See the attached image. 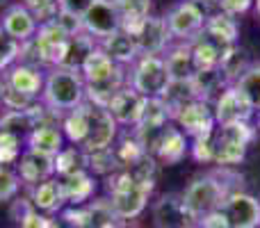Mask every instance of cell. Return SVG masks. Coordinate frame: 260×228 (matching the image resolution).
<instances>
[{
  "mask_svg": "<svg viewBox=\"0 0 260 228\" xmlns=\"http://www.w3.org/2000/svg\"><path fill=\"white\" fill-rule=\"evenodd\" d=\"M87 87V101L101 108H108L112 96L128 85V67L112 62L110 55H105L101 48H96L89 57L85 59L80 69Z\"/></svg>",
  "mask_w": 260,
  "mask_h": 228,
  "instance_id": "obj_1",
  "label": "cell"
},
{
  "mask_svg": "<svg viewBox=\"0 0 260 228\" xmlns=\"http://www.w3.org/2000/svg\"><path fill=\"white\" fill-rule=\"evenodd\" d=\"M155 180L137 178L130 169H119L114 174L105 176V189L112 203V210L121 221L137 219L148 206V199L153 194Z\"/></svg>",
  "mask_w": 260,
  "mask_h": 228,
  "instance_id": "obj_2",
  "label": "cell"
},
{
  "mask_svg": "<svg viewBox=\"0 0 260 228\" xmlns=\"http://www.w3.org/2000/svg\"><path fill=\"white\" fill-rule=\"evenodd\" d=\"M39 101L57 114H67L80 108L87 101V87L82 73L69 67L46 69L44 91H41Z\"/></svg>",
  "mask_w": 260,
  "mask_h": 228,
  "instance_id": "obj_3",
  "label": "cell"
},
{
  "mask_svg": "<svg viewBox=\"0 0 260 228\" xmlns=\"http://www.w3.org/2000/svg\"><path fill=\"white\" fill-rule=\"evenodd\" d=\"M219 169L221 171H208V174H201V176H197V178H192V183L180 194L185 210L192 215L194 221H199L201 217L215 212L217 208L221 206V201H224L231 192L238 189L226 183V169H229V167H219Z\"/></svg>",
  "mask_w": 260,
  "mask_h": 228,
  "instance_id": "obj_4",
  "label": "cell"
},
{
  "mask_svg": "<svg viewBox=\"0 0 260 228\" xmlns=\"http://www.w3.org/2000/svg\"><path fill=\"white\" fill-rule=\"evenodd\" d=\"M251 123H231L215 128V162L217 167H235L244 160L249 144L256 139Z\"/></svg>",
  "mask_w": 260,
  "mask_h": 228,
  "instance_id": "obj_5",
  "label": "cell"
},
{
  "mask_svg": "<svg viewBox=\"0 0 260 228\" xmlns=\"http://www.w3.org/2000/svg\"><path fill=\"white\" fill-rule=\"evenodd\" d=\"M169 73L162 55H139L128 67V85L142 96H162L169 85Z\"/></svg>",
  "mask_w": 260,
  "mask_h": 228,
  "instance_id": "obj_6",
  "label": "cell"
},
{
  "mask_svg": "<svg viewBox=\"0 0 260 228\" xmlns=\"http://www.w3.org/2000/svg\"><path fill=\"white\" fill-rule=\"evenodd\" d=\"M217 215L224 228H260V199L235 189L221 201Z\"/></svg>",
  "mask_w": 260,
  "mask_h": 228,
  "instance_id": "obj_7",
  "label": "cell"
},
{
  "mask_svg": "<svg viewBox=\"0 0 260 228\" xmlns=\"http://www.w3.org/2000/svg\"><path fill=\"white\" fill-rule=\"evenodd\" d=\"M59 217L69 219L78 228H119L121 219L112 210L110 199H91L82 206H67Z\"/></svg>",
  "mask_w": 260,
  "mask_h": 228,
  "instance_id": "obj_8",
  "label": "cell"
},
{
  "mask_svg": "<svg viewBox=\"0 0 260 228\" xmlns=\"http://www.w3.org/2000/svg\"><path fill=\"white\" fill-rule=\"evenodd\" d=\"M69 37L57 23L50 18V21L39 23V30H37L35 39V50L39 55V62L44 69L50 67H62L64 55H67V46H69Z\"/></svg>",
  "mask_w": 260,
  "mask_h": 228,
  "instance_id": "obj_9",
  "label": "cell"
},
{
  "mask_svg": "<svg viewBox=\"0 0 260 228\" xmlns=\"http://www.w3.org/2000/svg\"><path fill=\"white\" fill-rule=\"evenodd\" d=\"M206 16H208L206 9L199 3H194V0H183V3L174 5L165 16L167 27L171 32V39H178V41L194 39L203 30Z\"/></svg>",
  "mask_w": 260,
  "mask_h": 228,
  "instance_id": "obj_10",
  "label": "cell"
},
{
  "mask_svg": "<svg viewBox=\"0 0 260 228\" xmlns=\"http://www.w3.org/2000/svg\"><path fill=\"white\" fill-rule=\"evenodd\" d=\"M87 114H89V133H87V139L82 142L80 148L85 153L110 148L119 137V123L114 121V116L110 114L108 108L94 105L89 101H87Z\"/></svg>",
  "mask_w": 260,
  "mask_h": 228,
  "instance_id": "obj_11",
  "label": "cell"
},
{
  "mask_svg": "<svg viewBox=\"0 0 260 228\" xmlns=\"http://www.w3.org/2000/svg\"><path fill=\"white\" fill-rule=\"evenodd\" d=\"M126 30V27H123ZM130 35L137 41L139 55H162L171 44V32L167 27L165 16H144L135 27H130Z\"/></svg>",
  "mask_w": 260,
  "mask_h": 228,
  "instance_id": "obj_12",
  "label": "cell"
},
{
  "mask_svg": "<svg viewBox=\"0 0 260 228\" xmlns=\"http://www.w3.org/2000/svg\"><path fill=\"white\" fill-rule=\"evenodd\" d=\"M217 125H231V123H251L256 108L249 103V99L238 89L235 85H229L212 103Z\"/></svg>",
  "mask_w": 260,
  "mask_h": 228,
  "instance_id": "obj_13",
  "label": "cell"
},
{
  "mask_svg": "<svg viewBox=\"0 0 260 228\" xmlns=\"http://www.w3.org/2000/svg\"><path fill=\"white\" fill-rule=\"evenodd\" d=\"M121 14H119L114 0H96L85 14H82V30L91 35L96 41L105 39V37L114 35L121 30Z\"/></svg>",
  "mask_w": 260,
  "mask_h": 228,
  "instance_id": "obj_14",
  "label": "cell"
},
{
  "mask_svg": "<svg viewBox=\"0 0 260 228\" xmlns=\"http://www.w3.org/2000/svg\"><path fill=\"white\" fill-rule=\"evenodd\" d=\"M176 125L187 135L189 139L194 137H201V135H208L217 128V121H215V112H212V105L208 101H192V103L183 105L174 116H171Z\"/></svg>",
  "mask_w": 260,
  "mask_h": 228,
  "instance_id": "obj_15",
  "label": "cell"
},
{
  "mask_svg": "<svg viewBox=\"0 0 260 228\" xmlns=\"http://www.w3.org/2000/svg\"><path fill=\"white\" fill-rule=\"evenodd\" d=\"M18 178L25 187H32L37 183H44V180L53 178L55 176V155L48 153H39L35 148H23L21 157L14 165Z\"/></svg>",
  "mask_w": 260,
  "mask_h": 228,
  "instance_id": "obj_16",
  "label": "cell"
},
{
  "mask_svg": "<svg viewBox=\"0 0 260 228\" xmlns=\"http://www.w3.org/2000/svg\"><path fill=\"white\" fill-rule=\"evenodd\" d=\"M0 25L9 37L25 44V41L35 39L37 30H39V18L25 3H12L7 9H3Z\"/></svg>",
  "mask_w": 260,
  "mask_h": 228,
  "instance_id": "obj_17",
  "label": "cell"
},
{
  "mask_svg": "<svg viewBox=\"0 0 260 228\" xmlns=\"http://www.w3.org/2000/svg\"><path fill=\"white\" fill-rule=\"evenodd\" d=\"M144 103H146V96L135 91L130 85H123L121 89L112 96V101L108 103V110L119 125H123V128H135V125L139 123V119H142Z\"/></svg>",
  "mask_w": 260,
  "mask_h": 228,
  "instance_id": "obj_18",
  "label": "cell"
},
{
  "mask_svg": "<svg viewBox=\"0 0 260 228\" xmlns=\"http://www.w3.org/2000/svg\"><path fill=\"white\" fill-rule=\"evenodd\" d=\"M5 85L12 89L21 91V94L30 96V99H39L44 91V80H46V71L41 67H32L25 62H16L3 73Z\"/></svg>",
  "mask_w": 260,
  "mask_h": 228,
  "instance_id": "obj_19",
  "label": "cell"
},
{
  "mask_svg": "<svg viewBox=\"0 0 260 228\" xmlns=\"http://www.w3.org/2000/svg\"><path fill=\"white\" fill-rule=\"evenodd\" d=\"M153 221L157 228H194L197 224L185 210L180 194H165L157 199L153 206Z\"/></svg>",
  "mask_w": 260,
  "mask_h": 228,
  "instance_id": "obj_20",
  "label": "cell"
},
{
  "mask_svg": "<svg viewBox=\"0 0 260 228\" xmlns=\"http://www.w3.org/2000/svg\"><path fill=\"white\" fill-rule=\"evenodd\" d=\"M189 153V139L178 125L171 121L169 125L165 128L160 142H157L155 151H153V157H155L160 165H178V162L185 160V155Z\"/></svg>",
  "mask_w": 260,
  "mask_h": 228,
  "instance_id": "obj_21",
  "label": "cell"
},
{
  "mask_svg": "<svg viewBox=\"0 0 260 228\" xmlns=\"http://www.w3.org/2000/svg\"><path fill=\"white\" fill-rule=\"evenodd\" d=\"M27 199L30 203L37 208L39 212L44 215H59V212L67 208V199H64V192H62V183H59L57 176L53 178L44 180V183H37L32 187H27Z\"/></svg>",
  "mask_w": 260,
  "mask_h": 228,
  "instance_id": "obj_22",
  "label": "cell"
},
{
  "mask_svg": "<svg viewBox=\"0 0 260 228\" xmlns=\"http://www.w3.org/2000/svg\"><path fill=\"white\" fill-rule=\"evenodd\" d=\"M167 64V73L171 80H192L194 73L199 71L192 57V48L189 41H178V44H169V48L162 53Z\"/></svg>",
  "mask_w": 260,
  "mask_h": 228,
  "instance_id": "obj_23",
  "label": "cell"
},
{
  "mask_svg": "<svg viewBox=\"0 0 260 228\" xmlns=\"http://www.w3.org/2000/svg\"><path fill=\"white\" fill-rule=\"evenodd\" d=\"M189 48H192V57L197 69H217L224 57V53L231 48L229 44L215 39V37L206 35V32H199L194 39H189Z\"/></svg>",
  "mask_w": 260,
  "mask_h": 228,
  "instance_id": "obj_24",
  "label": "cell"
},
{
  "mask_svg": "<svg viewBox=\"0 0 260 228\" xmlns=\"http://www.w3.org/2000/svg\"><path fill=\"white\" fill-rule=\"evenodd\" d=\"M99 48L103 50L105 55L112 57V62L121 64V67H130L135 59L139 57V48H137V41L135 37L130 35L128 30H117L114 35L105 37V39L99 41Z\"/></svg>",
  "mask_w": 260,
  "mask_h": 228,
  "instance_id": "obj_25",
  "label": "cell"
},
{
  "mask_svg": "<svg viewBox=\"0 0 260 228\" xmlns=\"http://www.w3.org/2000/svg\"><path fill=\"white\" fill-rule=\"evenodd\" d=\"M59 183H62L67 206H82V203L91 201L96 194V176L89 169L64 176V178H59Z\"/></svg>",
  "mask_w": 260,
  "mask_h": 228,
  "instance_id": "obj_26",
  "label": "cell"
},
{
  "mask_svg": "<svg viewBox=\"0 0 260 228\" xmlns=\"http://www.w3.org/2000/svg\"><path fill=\"white\" fill-rule=\"evenodd\" d=\"M67 146L64 133L59 123H44L32 128L25 135V148H35L39 153H48V155H57L62 148Z\"/></svg>",
  "mask_w": 260,
  "mask_h": 228,
  "instance_id": "obj_27",
  "label": "cell"
},
{
  "mask_svg": "<svg viewBox=\"0 0 260 228\" xmlns=\"http://www.w3.org/2000/svg\"><path fill=\"white\" fill-rule=\"evenodd\" d=\"M59 128L64 133V139L69 144H76V146H82V142L87 139V133H89V114H87V101L80 105V108L71 110V112L62 114L59 119Z\"/></svg>",
  "mask_w": 260,
  "mask_h": 228,
  "instance_id": "obj_28",
  "label": "cell"
},
{
  "mask_svg": "<svg viewBox=\"0 0 260 228\" xmlns=\"http://www.w3.org/2000/svg\"><path fill=\"white\" fill-rule=\"evenodd\" d=\"M203 32L219 41H224V44H229V46L238 44V39H240L238 18L229 16V14H224V12H215V14H210V16H206Z\"/></svg>",
  "mask_w": 260,
  "mask_h": 228,
  "instance_id": "obj_29",
  "label": "cell"
},
{
  "mask_svg": "<svg viewBox=\"0 0 260 228\" xmlns=\"http://www.w3.org/2000/svg\"><path fill=\"white\" fill-rule=\"evenodd\" d=\"M96 48H99V41H96L91 35H87L85 30L78 32V35H71L69 37V46H67V55H64L62 67L80 71L82 64H85V59L89 57Z\"/></svg>",
  "mask_w": 260,
  "mask_h": 228,
  "instance_id": "obj_30",
  "label": "cell"
},
{
  "mask_svg": "<svg viewBox=\"0 0 260 228\" xmlns=\"http://www.w3.org/2000/svg\"><path fill=\"white\" fill-rule=\"evenodd\" d=\"M192 82H194V87H197L199 99L208 101V103H210L212 99H217V96L229 87V80L224 78V73H221L219 67L217 69H199V71L194 73Z\"/></svg>",
  "mask_w": 260,
  "mask_h": 228,
  "instance_id": "obj_31",
  "label": "cell"
},
{
  "mask_svg": "<svg viewBox=\"0 0 260 228\" xmlns=\"http://www.w3.org/2000/svg\"><path fill=\"white\" fill-rule=\"evenodd\" d=\"M160 99L167 103L169 114L174 116L183 105L197 101L199 94H197V87H194L192 80H169V85H167V89L162 91Z\"/></svg>",
  "mask_w": 260,
  "mask_h": 228,
  "instance_id": "obj_32",
  "label": "cell"
},
{
  "mask_svg": "<svg viewBox=\"0 0 260 228\" xmlns=\"http://www.w3.org/2000/svg\"><path fill=\"white\" fill-rule=\"evenodd\" d=\"M12 217L18 224V228H50L53 226V217L39 212L30 203V199H16L12 208Z\"/></svg>",
  "mask_w": 260,
  "mask_h": 228,
  "instance_id": "obj_33",
  "label": "cell"
},
{
  "mask_svg": "<svg viewBox=\"0 0 260 228\" xmlns=\"http://www.w3.org/2000/svg\"><path fill=\"white\" fill-rule=\"evenodd\" d=\"M87 169V153L82 151L76 144H69L62 151L55 155V176L64 178V176H71L76 171Z\"/></svg>",
  "mask_w": 260,
  "mask_h": 228,
  "instance_id": "obj_34",
  "label": "cell"
},
{
  "mask_svg": "<svg viewBox=\"0 0 260 228\" xmlns=\"http://www.w3.org/2000/svg\"><path fill=\"white\" fill-rule=\"evenodd\" d=\"M114 153H117L119 162H121L123 169H128V167H133L137 160H142L144 155H146V151H144L142 142L137 139V135L133 133V128H126L123 130L121 137H117V142L112 144Z\"/></svg>",
  "mask_w": 260,
  "mask_h": 228,
  "instance_id": "obj_35",
  "label": "cell"
},
{
  "mask_svg": "<svg viewBox=\"0 0 260 228\" xmlns=\"http://www.w3.org/2000/svg\"><path fill=\"white\" fill-rule=\"evenodd\" d=\"M251 57H249V53L244 48H240L238 44H233L229 50L224 53V57H221L219 62V69L221 73H224V78L229 80V85H233L235 80H238L240 76H242L244 71H247L249 67H251Z\"/></svg>",
  "mask_w": 260,
  "mask_h": 228,
  "instance_id": "obj_36",
  "label": "cell"
},
{
  "mask_svg": "<svg viewBox=\"0 0 260 228\" xmlns=\"http://www.w3.org/2000/svg\"><path fill=\"white\" fill-rule=\"evenodd\" d=\"M87 169L94 176H110V174H114V171L123 169V167H121V162H119L114 148L110 146V148H103V151L87 153Z\"/></svg>",
  "mask_w": 260,
  "mask_h": 228,
  "instance_id": "obj_37",
  "label": "cell"
},
{
  "mask_svg": "<svg viewBox=\"0 0 260 228\" xmlns=\"http://www.w3.org/2000/svg\"><path fill=\"white\" fill-rule=\"evenodd\" d=\"M32 128H37L35 116L27 110H3L0 114V130H12L18 135H27Z\"/></svg>",
  "mask_w": 260,
  "mask_h": 228,
  "instance_id": "obj_38",
  "label": "cell"
},
{
  "mask_svg": "<svg viewBox=\"0 0 260 228\" xmlns=\"http://www.w3.org/2000/svg\"><path fill=\"white\" fill-rule=\"evenodd\" d=\"M119 14H121V23L126 30L135 27L144 16L151 14V0H114Z\"/></svg>",
  "mask_w": 260,
  "mask_h": 228,
  "instance_id": "obj_39",
  "label": "cell"
},
{
  "mask_svg": "<svg viewBox=\"0 0 260 228\" xmlns=\"http://www.w3.org/2000/svg\"><path fill=\"white\" fill-rule=\"evenodd\" d=\"M25 148V135L0 130V165H16Z\"/></svg>",
  "mask_w": 260,
  "mask_h": 228,
  "instance_id": "obj_40",
  "label": "cell"
},
{
  "mask_svg": "<svg viewBox=\"0 0 260 228\" xmlns=\"http://www.w3.org/2000/svg\"><path fill=\"white\" fill-rule=\"evenodd\" d=\"M233 85L247 96L249 103L256 108V112H260V64H251Z\"/></svg>",
  "mask_w": 260,
  "mask_h": 228,
  "instance_id": "obj_41",
  "label": "cell"
},
{
  "mask_svg": "<svg viewBox=\"0 0 260 228\" xmlns=\"http://www.w3.org/2000/svg\"><path fill=\"white\" fill-rule=\"evenodd\" d=\"M189 155L201 165H212L215 162V130L201 137H194L189 142Z\"/></svg>",
  "mask_w": 260,
  "mask_h": 228,
  "instance_id": "obj_42",
  "label": "cell"
},
{
  "mask_svg": "<svg viewBox=\"0 0 260 228\" xmlns=\"http://www.w3.org/2000/svg\"><path fill=\"white\" fill-rule=\"evenodd\" d=\"M23 183L18 178L16 169H12L9 165H0V203L14 201L21 192Z\"/></svg>",
  "mask_w": 260,
  "mask_h": 228,
  "instance_id": "obj_43",
  "label": "cell"
},
{
  "mask_svg": "<svg viewBox=\"0 0 260 228\" xmlns=\"http://www.w3.org/2000/svg\"><path fill=\"white\" fill-rule=\"evenodd\" d=\"M21 48H23L21 41H16L14 37H9L7 32L3 30V25H0V73H5L12 64L18 62V57H21Z\"/></svg>",
  "mask_w": 260,
  "mask_h": 228,
  "instance_id": "obj_44",
  "label": "cell"
},
{
  "mask_svg": "<svg viewBox=\"0 0 260 228\" xmlns=\"http://www.w3.org/2000/svg\"><path fill=\"white\" fill-rule=\"evenodd\" d=\"M37 99L21 94V91L12 89V87L5 85V96H3V110H27Z\"/></svg>",
  "mask_w": 260,
  "mask_h": 228,
  "instance_id": "obj_45",
  "label": "cell"
},
{
  "mask_svg": "<svg viewBox=\"0 0 260 228\" xmlns=\"http://www.w3.org/2000/svg\"><path fill=\"white\" fill-rule=\"evenodd\" d=\"M21 3H25L27 7L32 9V12L37 14V18H39V23L44 21H50V18L57 14V0H21Z\"/></svg>",
  "mask_w": 260,
  "mask_h": 228,
  "instance_id": "obj_46",
  "label": "cell"
},
{
  "mask_svg": "<svg viewBox=\"0 0 260 228\" xmlns=\"http://www.w3.org/2000/svg\"><path fill=\"white\" fill-rule=\"evenodd\" d=\"M53 21L57 23V25L62 27L67 35H78V32H82V16H78V14L57 9V14L53 16Z\"/></svg>",
  "mask_w": 260,
  "mask_h": 228,
  "instance_id": "obj_47",
  "label": "cell"
},
{
  "mask_svg": "<svg viewBox=\"0 0 260 228\" xmlns=\"http://www.w3.org/2000/svg\"><path fill=\"white\" fill-rule=\"evenodd\" d=\"M253 7V0H219V12L229 14V16H242Z\"/></svg>",
  "mask_w": 260,
  "mask_h": 228,
  "instance_id": "obj_48",
  "label": "cell"
},
{
  "mask_svg": "<svg viewBox=\"0 0 260 228\" xmlns=\"http://www.w3.org/2000/svg\"><path fill=\"white\" fill-rule=\"evenodd\" d=\"M94 3L96 0H57V7L64 9V12H71V14L82 16V14H85Z\"/></svg>",
  "mask_w": 260,
  "mask_h": 228,
  "instance_id": "obj_49",
  "label": "cell"
},
{
  "mask_svg": "<svg viewBox=\"0 0 260 228\" xmlns=\"http://www.w3.org/2000/svg\"><path fill=\"white\" fill-rule=\"evenodd\" d=\"M50 228H78V226L71 224L69 219H64V217H53V226Z\"/></svg>",
  "mask_w": 260,
  "mask_h": 228,
  "instance_id": "obj_50",
  "label": "cell"
},
{
  "mask_svg": "<svg viewBox=\"0 0 260 228\" xmlns=\"http://www.w3.org/2000/svg\"><path fill=\"white\" fill-rule=\"evenodd\" d=\"M194 3H199L203 9H210V7H219V0H194Z\"/></svg>",
  "mask_w": 260,
  "mask_h": 228,
  "instance_id": "obj_51",
  "label": "cell"
},
{
  "mask_svg": "<svg viewBox=\"0 0 260 228\" xmlns=\"http://www.w3.org/2000/svg\"><path fill=\"white\" fill-rule=\"evenodd\" d=\"M3 96H5V78L0 76V108H3Z\"/></svg>",
  "mask_w": 260,
  "mask_h": 228,
  "instance_id": "obj_52",
  "label": "cell"
},
{
  "mask_svg": "<svg viewBox=\"0 0 260 228\" xmlns=\"http://www.w3.org/2000/svg\"><path fill=\"white\" fill-rule=\"evenodd\" d=\"M9 5H12V3H9V0H0V9H3V7H5V9H7V7H9Z\"/></svg>",
  "mask_w": 260,
  "mask_h": 228,
  "instance_id": "obj_53",
  "label": "cell"
},
{
  "mask_svg": "<svg viewBox=\"0 0 260 228\" xmlns=\"http://www.w3.org/2000/svg\"><path fill=\"white\" fill-rule=\"evenodd\" d=\"M253 5H256V12H258V16H260V0H253Z\"/></svg>",
  "mask_w": 260,
  "mask_h": 228,
  "instance_id": "obj_54",
  "label": "cell"
},
{
  "mask_svg": "<svg viewBox=\"0 0 260 228\" xmlns=\"http://www.w3.org/2000/svg\"><path fill=\"white\" fill-rule=\"evenodd\" d=\"M256 135H260V112H258V123H256Z\"/></svg>",
  "mask_w": 260,
  "mask_h": 228,
  "instance_id": "obj_55",
  "label": "cell"
}]
</instances>
